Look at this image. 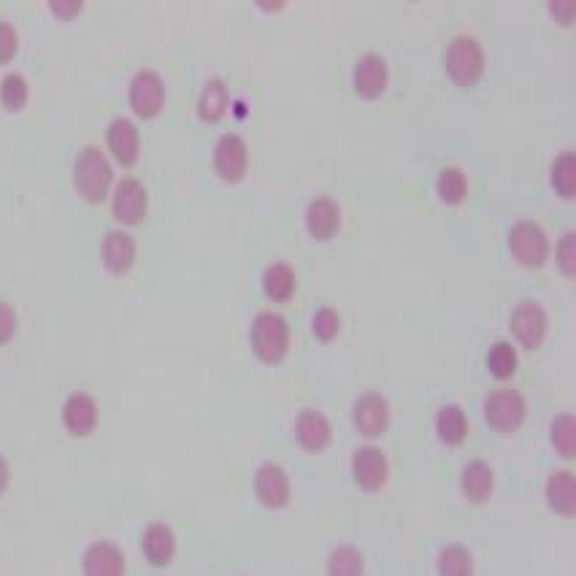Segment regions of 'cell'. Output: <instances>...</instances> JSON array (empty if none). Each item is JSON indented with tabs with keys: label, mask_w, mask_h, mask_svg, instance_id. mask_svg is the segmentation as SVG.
<instances>
[{
	"label": "cell",
	"mask_w": 576,
	"mask_h": 576,
	"mask_svg": "<svg viewBox=\"0 0 576 576\" xmlns=\"http://www.w3.org/2000/svg\"><path fill=\"white\" fill-rule=\"evenodd\" d=\"M74 184L84 198L98 203L106 198L111 184V165L98 147H84L76 157Z\"/></svg>",
	"instance_id": "6da1fadb"
},
{
	"label": "cell",
	"mask_w": 576,
	"mask_h": 576,
	"mask_svg": "<svg viewBox=\"0 0 576 576\" xmlns=\"http://www.w3.org/2000/svg\"><path fill=\"white\" fill-rule=\"evenodd\" d=\"M252 347H255L257 357L266 363H276L287 355L290 347V325L282 314L274 311H260L252 322Z\"/></svg>",
	"instance_id": "7a4b0ae2"
},
{
	"label": "cell",
	"mask_w": 576,
	"mask_h": 576,
	"mask_svg": "<svg viewBox=\"0 0 576 576\" xmlns=\"http://www.w3.org/2000/svg\"><path fill=\"white\" fill-rule=\"evenodd\" d=\"M447 71L458 84H474L485 74V52L474 36H455L447 49Z\"/></svg>",
	"instance_id": "3957f363"
},
{
	"label": "cell",
	"mask_w": 576,
	"mask_h": 576,
	"mask_svg": "<svg viewBox=\"0 0 576 576\" xmlns=\"http://www.w3.org/2000/svg\"><path fill=\"white\" fill-rule=\"evenodd\" d=\"M525 398L512 387H498L493 393L487 395L485 401V417L490 422V428L498 433H512L522 425L525 420Z\"/></svg>",
	"instance_id": "277c9868"
},
{
	"label": "cell",
	"mask_w": 576,
	"mask_h": 576,
	"mask_svg": "<svg viewBox=\"0 0 576 576\" xmlns=\"http://www.w3.org/2000/svg\"><path fill=\"white\" fill-rule=\"evenodd\" d=\"M509 249L522 266H541L547 260V233L536 222H517L509 233Z\"/></svg>",
	"instance_id": "5b68a950"
},
{
	"label": "cell",
	"mask_w": 576,
	"mask_h": 576,
	"mask_svg": "<svg viewBox=\"0 0 576 576\" xmlns=\"http://www.w3.org/2000/svg\"><path fill=\"white\" fill-rule=\"evenodd\" d=\"M165 101V84L160 74L155 71H138L130 82V106L136 109L138 117H155L157 111L163 109Z\"/></svg>",
	"instance_id": "8992f818"
},
{
	"label": "cell",
	"mask_w": 576,
	"mask_h": 576,
	"mask_svg": "<svg viewBox=\"0 0 576 576\" xmlns=\"http://www.w3.org/2000/svg\"><path fill=\"white\" fill-rule=\"evenodd\" d=\"M249 165V149L244 144V138L236 133H225L214 147V168L225 182H238L241 176L247 174Z\"/></svg>",
	"instance_id": "52a82bcc"
},
{
	"label": "cell",
	"mask_w": 576,
	"mask_h": 576,
	"mask_svg": "<svg viewBox=\"0 0 576 576\" xmlns=\"http://www.w3.org/2000/svg\"><path fill=\"white\" fill-rule=\"evenodd\" d=\"M82 568L84 576H125L128 560L114 541H92L84 549Z\"/></svg>",
	"instance_id": "ba28073f"
},
{
	"label": "cell",
	"mask_w": 576,
	"mask_h": 576,
	"mask_svg": "<svg viewBox=\"0 0 576 576\" xmlns=\"http://www.w3.org/2000/svg\"><path fill=\"white\" fill-rule=\"evenodd\" d=\"M387 474H390V466H387V458H384L382 449L360 447L352 455V476H355V482L366 493L382 490L384 482H387Z\"/></svg>",
	"instance_id": "9c48e42d"
},
{
	"label": "cell",
	"mask_w": 576,
	"mask_h": 576,
	"mask_svg": "<svg viewBox=\"0 0 576 576\" xmlns=\"http://www.w3.org/2000/svg\"><path fill=\"white\" fill-rule=\"evenodd\" d=\"M255 493L266 509H282L290 501V476L279 463H263L255 474Z\"/></svg>",
	"instance_id": "30bf717a"
},
{
	"label": "cell",
	"mask_w": 576,
	"mask_h": 576,
	"mask_svg": "<svg viewBox=\"0 0 576 576\" xmlns=\"http://www.w3.org/2000/svg\"><path fill=\"white\" fill-rule=\"evenodd\" d=\"M147 206V187L138 182V179H133V176H125V179L117 184V190H114V217H117L119 222L136 225V222L144 220Z\"/></svg>",
	"instance_id": "8fae6325"
},
{
	"label": "cell",
	"mask_w": 576,
	"mask_h": 576,
	"mask_svg": "<svg viewBox=\"0 0 576 576\" xmlns=\"http://www.w3.org/2000/svg\"><path fill=\"white\" fill-rule=\"evenodd\" d=\"M352 420H355V428L363 436L376 439L390 425V406L379 393L360 395L355 401V409H352Z\"/></svg>",
	"instance_id": "7c38bea8"
},
{
	"label": "cell",
	"mask_w": 576,
	"mask_h": 576,
	"mask_svg": "<svg viewBox=\"0 0 576 576\" xmlns=\"http://www.w3.org/2000/svg\"><path fill=\"white\" fill-rule=\"evenodd\" d=\"M512 330L525 349H536L547 336V311L536 301H522L512 314Z\"/></svg>",
	"instance_id": "4fadbf2b"
},
{
	"label": "cell",
	"mask_w": 576,
	"mask_h": 576,
	"mask_svg": "<svg viewBox=\"0 0 576 576\" xmlns=\"http://www.w3.org/2000/svg\"><path fill=\"white\" fill-rule=\"evenodd\" d=\"M63 425L71 436H90L98 425V403L90 393L68 395L63 403Z\"/></svg>",
	"instance_id": "5bb4252c"
},
{
	"label": "cell",
	"mask_w": 576,
	"mask_h": 576,
	"mask_svg": "<svg viewBox=\"0 0 576 576\" xmlns=\"http://www.w3.org/2000/svg\"><path fill=\"white\" fill-rule=\"evenodd\" d=\"M141 552L157 568H165L176 555V536L165 522H152L141 533Z\"/></svg>",
	"instance_id": "9a60e30c"
},
{
	"label": "cell",
	"mask_w": 576,
	"mask_h": 576,
	"mask_svg": "<svg viewBox=\"0 0 576 576\" xmlns=\"http://www.w3.org/2000/svg\"><path fill=\"white\" fill-rule=\"evenodd\" d=\"M295 436H298L306 452H322L330 444L333 430H330V422L325 414L317 412V409H303L298 414V420H295Z\"/></svg>",
	"instance_id": "2e32d148"
},
{
	"label": "cell",
	"mask_w": 576,
	"mask_h": 576,
	"mask_svg": "<svg viewBox=\"0 0 576 576\" xmlns=\"http://www.w3.org/2000/svg\"><path fill=\"white\" fill-rule=\"evenodd\" d=\"M387 87V63L379 55H363L355 65V90L363 98H376Z\"/></svg>",
	"instance_id": "e0dca14e"
},
{
	"label": "cell",
	"mask_w": 576,
	"mask_h": 576,
	"mask_svg": "<svg viewBox=\"0 0 576 576\" xmlns=\"http://www.w3.org/2000/svg\"><path fill=\"white\" fill-rule=\"evenodd\" d=\"M103 260H106V266L114 271V274H122V271H128L133 266V260H136V241L130 233L125 230H109L106 236H103Z\"/></svg>",
	"instance_id": "ac0fdd59"
},
{
	"label": "cell",
	"mask_w": 576,
	"mask_h": 576,
	"mask_svg": "<svg viewBox=\"0 0 576 576\" xmlns=\"http://www.w3.org/2000/svg\"><path fill=\"white\" fill-rule=\"evenodd\" d=\"M106 138H109V149L114 152V157H117L119 163H136L138 157V128L130 122L128 117H117L111 119L109 125V133H106Z\"/></svg>",
	"instance_id": "d6986e66"
},
{
	"label": "cell",
	"mask_w": 576,
	"mask_h": 576,
	"mask_svg": "<svg viewBox=\"0 0 576 576\" xmlns=\"http://www.w3.org/2000/svg\"><path fill=\"white\" fill-rule=\"evenodd\" d=\"M341 225V209L330 198H317V201L309 203L306 209V228L314 238H330Z\"/></svg>",
	"instance_id": "ffe728a7"
},
{
	"label": "cell",
	"mask_w": 576,
	"mask_h": 576,
	"mask_svg": "<svg viewBox=\"0 0 576 576\" xmlns=\"http://www.w3.org/2000/svg\"><path fill=\"white\" fill-rule=\"evenodd\" d=\"M495 474L493 468L487 466L485 460H474L468 463L463 476H460V490L471 503H485L493 495Z\"/></svg>",
	"instance_id": "44dd1931"
},
{
	"label": "cell",
	"mask_w": 576,
	"mask_h": 576,
	"mask_svg": "<svg viewBox=\"0 0 576 576\" xmlns=\"http://www.w3.org/2000/svg\"><path fill=\"white\" fill-rule=\"evenodd\" d=\"M547 503L563 517H574L576 512V479L571 471H555L547 479Z\"/></svg>",
	"instance_id": "7402d4cb"
},
{
	"label": "cell",
	"mask_w": 576,
	"mask_h": 576,
	"mask_svg": "<svg viewBox=\"0 0 576 576\" xmlns=\"http://www.w3.org/2000/svg\"><path fill=\"white\" fill-rule=\"evenodd\" d=\"M436 433H439V439L449 447H458L463 444L468 436V420L466 412L460 409V406H444L436 417Z\"/></svg>",
	"instance_id": "603a6c76"
},
{
	"label": "cell",
	"mask_w": 576,
	"mask_h": 576,
	"mask_svg": "<svg viewBox=\"0 0 576 576\" xmlns=\"http://www.w3.org/2000/svg\"><path fill=\"white\" fill-rule=\"evenodd\" d=\"M225 109H228V87L222 79L214 76L203 84L201 98H198V114L209 122H217L225 114Z\"/></svg>",
	"instance_id": "cb8c5ba5"
},
{
	"label": "cell",
	"mask_w": 576,
	"mask_h": 576,
	"mask_svg": "<svg viewBox=\"0 0 576 576\" xmlns=\"http://www.w3.org/2000/svg\"><path fill=\"white\" fill-rule=\"evenodd\" d=\"M366 574V560L360 555V549L341 544L330 552L328 558V576H363Z\"/></svg>",
	"instance_id": "d4e9b609"
},
{
	"label": "cell",
	"mask_w": 576,
	"mask_h": 576,
	"mask_svg": "<svg viewBox=\"0 0 576 576\" xmlns=\"http://www.w3.org/2000/svg\"><path fill=\"white\" fill-rule=\"evenodd\" d=\"M263 290H266L268 298H274V301H287V298L295 293L293 268L284 266V263L268 266L266 276H263Z\"/></svg>",
	"instance_id": "484cf974"
},
{
	"label": "cell",
	"mask_w": 576,
	"mask_h": 576,
	"mask_svg": "<svg viewBox=\"0 0 576 576\" xmlns=\"http://www.w3.org/2000/svg\"><path fill=\"white\" fill-rule=\"evenodd\" d=\"M439 576H474V558L466 547L449 544L439 552Z\"/></svg>",
	"instance_id": "4316f807"
},
{
	"label": "cell",
	"mask_w": 576,
	"mask_h": 576,
	"mask_svg": "<svg viewBox=\"0 0 576 576\" xmlns=\"http://www.w3.org/2000/svg\"><path fill=\"white\" fill-rule=\"evenodd\" d=\"M436 190H439L441 201L444 203H460L466 198L468 192V182L466 174H463V168L458 165H447V168H441L439 179H436Z\"/></svg>",
	"instance_id": "83f0119b"
},
{
	"label": "cell",
	"mask_w": 576,
	"mask_h": 576,
	"mask_svg": "<svg viewBox=\"0 0 576 576\" xmlns=\"http://www.w3.org/2000/svg\"><path fill=\"white\" fill-rule=\"evenodd\" d=\"M487 368L498 379H509L517 371V349L509 341H495L487 352Z\"/></svg>",
	"instance_id": "f1b7e54d"
},
{
	"label": "cell",
	"mask_w": 576,
	"mask_h": 576,
	"mask_svg": "<svg viewBox=\"0 0 576 576\" xmlns=\"http://www.w3.org/2000/svg\"><path fill=\"white\" fill-rule=\"evenodd\" d=\"M552 184L558 187L563 198H574L576 190V157L574 152H563V155L552 163Z\"/></svg>",
	"instance_id": "f546056e"
},
{
	"label": "cell",
	"mask_w": 576,
	"mask_h": 576,
	"mask_svg": "<svg viewBox=\"0 0 576 576\" xmlns=\"http://www.w3.org/2000/svg\"><path fill=\"white\" fill-rule=\"evenodd\" d=\"M552 444L563 458H574L576 452V420L571 414H560L552 422Z\"/></svg>",
	"instance_id": "4dcf8cb0"
},
{
	"label": "cell",
	"mask_w": 576,
	"mask_h": 576,
	"mask_svg": "<svg viewBox=\"0 0 576 576\" xmlns=\"http://www.w3.org/2000/svg\"><path fill=\"white\" fill-rule=\"evenodd\" d=\"M0 101L6 103L9 109H22L28 101V82L22 74H6L0 82Z\"/></svg>",
	"instance_id": "1f68e13d"
},
{
	"label": "cell",
	"mask_w": 576,
	"mask_h": 576,
	"mask_svg": "<svg viewBox=\"0 0 576 576\" xmlns=\"http://www.w3.org/2000/svg\"><path fill=\"white\" fill-rule=\"evenodd\" d=\"M311 328H314V333H317V339L322 341H330L339 336L341 330V317L336 314L333 309H320L317 314H314V322H311Z\"/></svg>",
	"instance_id": "d6a6232c"
},
{
	"label": "cell",
	"mask_w": 576,
	"mask_h": 576,
	"mask_svg": "<svg viewBox=\"0 0 576 576\" xmlns=\"http://www.w3.org/2000/svg\"><path fill=\"white\" fill-rule=\"evenodd\" d=\"M558 260H560V268H563V274L574 276V271H576V236L571 233V230H568L566 236L560 238Z\"/></svg>",
	"instance_id": "836d02e7"
},
{
	"label": "cell",
	"mask_w": 576,
	"mask_h": 576,
	"mask_svg": "<svg viewBox=\"0 0 576 576\" xmlns=\"http://www.w3.org/2000/svg\"><path fill=\"white\" fill-rule=\"evenodd\" d=\"M17 333V311L11 309L9 301H0V344L11 341Z\"/></svg>",
	"instance_id": "e575fe53"
},
{
	"label": "cell",
	"mask_w": 576,
	"mask_h": 576,
	"mask_svg": "<svg viewBox=\"0 0 576 576\" xmlns=\"http://www.w3.org/2000/svg\"><path fill=\"white\" fill-rule=\"evenodd\" d=\"M17 44H19L17 30L11 28L9 22H0V63H6V60H11V57H14V52H17Z\"/></svg>",
	"instance_id": "d590c367"
},
{
	"label": "cell",
	"mask_w": 576,
	"mask_h": 576,
	"mask_svg": "<svg viewBox=\"0 0 576 576\" xmlns=\"http://www.w3.org/2000/svg\"><path fill=\"white\" fill-rule=\"evenodd\" d=\"M52 11L60 17H74L82 11V0H52Z\"/></svg>",
	"instance_id": "8d00e7d4"
},
{
	"label": "cell",
	"mask_w": 576,
	"mask_h": 576,
	"mask_svg": "<svg viewBox=\"0 0 576 576\" xmlns=\"http://www.w3.org/2000/svg\"><path fill=\"white\" fill-rule=\"evenodd\" d=\"M552 9V14H558L560 19H563V25H571V19H574V3H552L549 6Z\"/></svg>",
	"instance_id": "74e56055"
},
{
	"label": "cell",
	"mask_w": 576,
	"mask_h": 576,
	"mask_svg": "<svg viewBox=\"0 0 576 576\" xmlns=\"http://www.w3.org/2000/svg\"><path fill=\"white\" fill-rule=\"evenodd\" d=\"M11 482V468H9V460L0 455V495L6 493V487H9Z\"/></svg>",
	"instance_id": "f35d334b"
}]
</instances>
